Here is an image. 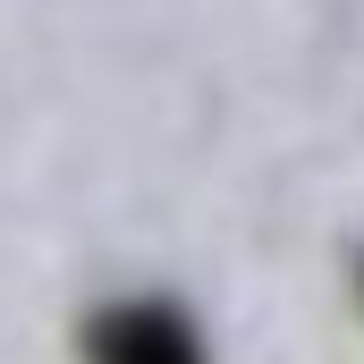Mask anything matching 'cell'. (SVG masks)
I'll return each instance as SVG.
<instances>
[{
  "label": "cell",
  "instance_id": "obj_1",
  "mask_svg": "<svg viewBox=\"0 0 364 364\" xmlns=\"http://www.w3.org/2000/svg\"><path fill=\"white\" fill-rule=\"evenodd\" d=\"M85 356L93 364H203V339H195V322H186L178 305H161V296H127V305L93 314Z\"/></svg>",
  "mask_w": 364,
  "mask_h": 364
}]
</instances>
